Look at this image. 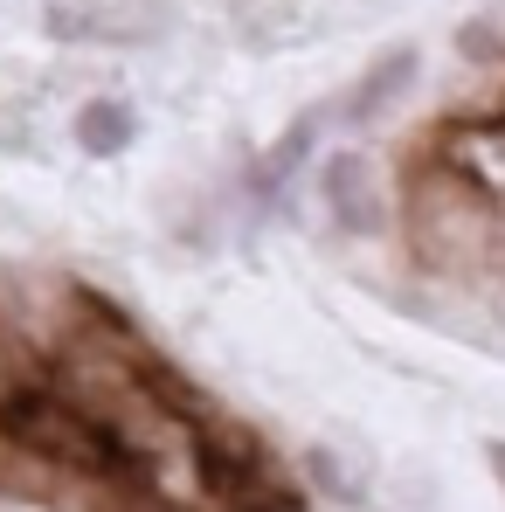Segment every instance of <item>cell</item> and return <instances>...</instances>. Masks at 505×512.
<instances>
[{
  "label": "cell",
  "instance_id": "obj_1",
  "mask_svg": "<svg viewBox=\"0 0 505 512\" xmlns=\"http://www.w3.org/2000/svg\"><path fill=\"white\" fill-rule=\"evenodd\" d=\"M409 250L429 270H485L499 263V208L443 160L409 167Z\"/></svg>",
  "mask_w": 505,
  "mask_h": 512
},
{
  "label": "cell",
  "instance_id": "obj_2",
  "mask_svg": "<svg viewBox=\"0 0 505 512\" xmlns=\"http://www.w3.org/2000/svg\"><path fill=\"white\" fill-rule=\"evenodd\" d=\"M173 28V0H84V7H49V35L63 42H111L139 49Z\"/></svg>",
  "mask_w": 505,
  "mask_h": 512
},
{
  "label": "cell",
  "instance_id": "obj_3",
  "mask_svg": "<svg viewBox=\"0 0 505 512\" xmlns=\"http://www.w3.org/2000/svg\"><path fill=\"white\" fill-rule=\"evenodd\" d=\"M326 208H333V222L346 236H374V229L388 222V201H381V187H374V160L333 153V160H326Z\"/></svg>",
  "mask_w": 505,
  "mask_h": 512
},
{
  "label": "cell",
  "instance_id": "obj_4",
  "mask_svg": "<svg viewBox=\"0 0 505 512\" xmlns=\"http://www.w3.org/2000/svg\"><path fill=\"white\" fill-rule=\"evenodd\" d=\"M422 77V49L416 42H395V49H381L367 70H360V84L346 90V118L353 125H374L388 104H402L409 97V84Z\"/></svg>",
  "mask_w": 505,
  "mask_h": 512
},
{
  "label": "cell",
  "instance_id": "obj_5",
  "mask_svg": "<svg viewBox=\"0 0 505 512\" xmlns=\"http://www.w3.org/2000/svg\"><path fill=\"white\" fill-rule=\"evenodd\" d=\"M132 139H139L132 104H118V97H90L84 111H77V146H84L90 160H111V153H125Z\"/></svg>",
  "mask_w": 505,
  "mask_h": 512
},
{
  "label": "cell",
  "instance_id": "obj_6",
  "mask_svg": "<svg viewBox=\"0 0 505 512\" xmlns=\"http://www.w3.org/2000/svg\"><path fill=\"white\" fill-rule=\"evenodd\" d=\"M222 506H229V512H305V499H298L291 485H277L270 471H250V478H243Z\"/></svg>",
  "mask_w": 505,
  "mask_h": 512
},
{
  "label": "cell",
  "instance_id": "obj_7",
  "mask_svg": "<svg viewBox=\"0 0 505 512\" xmlns=\"http://www.w3.org/2000/svg\"><path fill=\"white\" fill-rule=\"evenodd\" d=\"M312 139H319V118L305 111V118H298V125H291V132H284V139H277V146L263 153V187H277V180H291V173H298V160L312 153Z\"/></svg>",
  "mask_w": 505,
  "mask_h": 512
},
{
  "label": "cell",
  "instance_id": "obj_8",
  "mask_svg": "<svg viewBox=\"0 0 505 512\" xmlns=\"http://www.w3.org/2000/svg\"><path fill=\"white\" fill-rule=\"evenodd\" d=\"M70 512H173V506H160L139 485H84V506H70Z\"/></svg>",
  "mask_w": 505,
  "mask_h": 512
},
{
  "label": "cell",
  "instance_id": "obj_9",
  "mask_svg": "<svg viewBox=\"0 0 505 512\" xmlns=\"http://www.w3.org/2000/svg\"><path fill=\"white\" fill-rule=\"evenodd\" d=\"M485 464H492V478H499V492H505V436H499V443H485Z\"/></svg>",
  "mask_w": 505,
  "mask_h": 512
},
{
  "label": "cell",
  "instance_id": "obj_10",
  "mask_svg": "<svg viewBox=\"0 0 505 512\" xmlns=\"http://www.w3.org/2000/svg\"><path fill=\"white\" fill-rule=\"evenodd\" d=\"M499 319H505V298H499Z\"/></svg>",
  "mask_w": 505,
  "mask_h": 512
},
{
  "label": "cell",
  "instance_id": "obj_11",
  "mask_svg": "<svg viewBox=\"0 0 505 512\" xmlns=\"http://www.w3.org/2000/svg\"><path fill=\"white\" fill-rule=\"evenodd\" d=\"M367 7H381V0H367Z\"/></svg>",
  "mask_w": 505,
  "mask_h": 512
}]
</instances>
